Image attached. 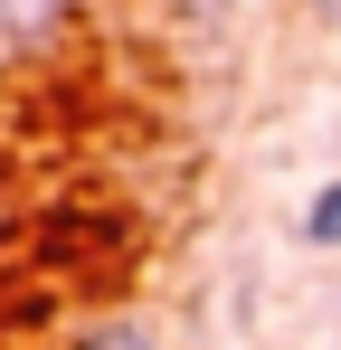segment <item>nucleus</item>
<instances>
[{"label": "nucleus", "mask_w": 341, "mask_h": 350, "mask_svg": "<svg viewBox=\"0 0 341 350\" xmlns=\"http://www.w3.org/2000/svg\"><path fill=\"white\" fill-rule=\"evenodd\" d=\"M57 29H66V0H0V66L48 57Z\"/></svg>", "instance_id": "1"}, {"label": "nucleus", "mask_w": 341, "mask_h": 350, "mask_svg": "<svg viewBox=\"0 0 341 350\" xmlns=\"http://www.w3.org/2000/svg\"><path fill=\"white\" fill-rule=\"evenodd\" d=\"M294 228H303V246H341V180H323V189L303 199V218H294Z\"/></svg>", "instance_id": "2"}, {"label": "nucleus", "mask_w": 341, "mask_h": 350, "mask_svg": "<svg viewBox=\"0 0 341 350\" xmlns=\"http://www.w3.org/2000/svg\"><path fill=\"white\" fill-rule=\"evenodd\" d=\"M76 350H152L142 332H95V341H76Z\"/></svg>", "instance_id": "3"}]
</instances>
